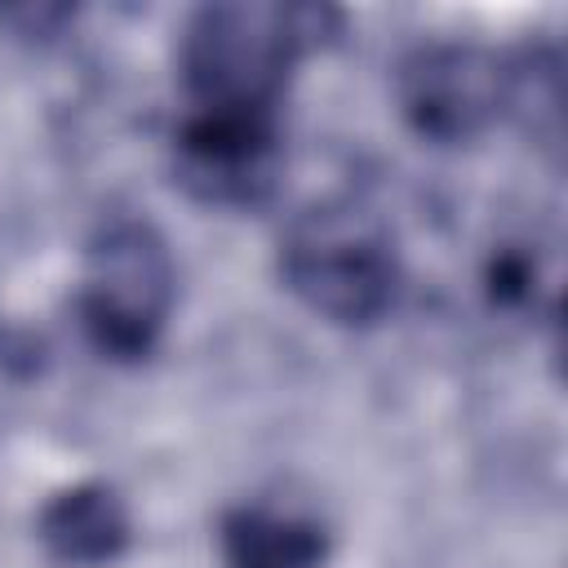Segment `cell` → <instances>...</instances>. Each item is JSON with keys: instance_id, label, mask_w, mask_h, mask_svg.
<instances>
[{"instance_id": "cell-1", "label": "cell", "mask_w": 568, "mask_h": 568, "mask_svg": "<svg viewBox=\"0 0 568 568\" xmlns=\"http://www.w3.org/2000/svg\"><path fill=\"white\" fill-rule=\"evenodd\" d=\"M337 13L320 4L231 0L186 18L178 75L195 111H280L284 84L302 53L337 31Z\"/></svg>"}, {"instance_id": "cell-2", "label": "cell", "mask_w": 568, "mask_h": 568, "mask_svg": "<svg viewBox=\"0 0 568 568\" xmlns=\"http://www.w3.org/2000/svg\"><path fill=\"white\" fill-rule=\"evenodd\" d=\"M280 280L320 320L368 328L399 297L395 235L355 200H320L280 235Z\"/></svg>"}, {"instance_id": "cell-3", "label": "cell", "mask_w": 568, "mask_h": 568, "mask_svg": "<svg viewBox=\"0 0 568 568\" xmlns=\"http://www.w3.org/2000/svg\"><path fill=\"white\" fill-rule=\"evenodd\" d=\"M178 266L146 217H111L84 253L75 293L80 328L106 359H146L173 315Z\"/></svg>"}, {"instance_id": "cell-4", "label": "cell", "mask_w": 568, "mask_h": 568, "mask_svg": "<svg viewBox=\"0 0 568 568\" xmlns=\"http://www.w3.org/2000/svg\"><path fill=\"white\" fill-rule=\"evenodd\" d=\"M284 178L280 111H195L173 133V182L209 209H262Z\"/></svg>"}, {"instance_id": "cell-5", "label": "cell", "mask_w": 568, "mask_h": 568, "mask_svg": "<svg viewBox=\"0 0 568 568\" xmlns=\"http://www.w3.org/2000/svg\"><path fill=\"white\" fill-rule=\"evenodd\" d=\"M395 102L426 142H470L506 115V58L479 44H417L395 67Z\"/></svg>"}, {"instance_id": "cell-6", "label": "cell", "mask_w": 568, "mask_h": 568, "mask_svg": "<svg viewBox=\"0 0 568 568\" xmlns=\"http://www.w3.org/2000/svg\"><path fill=\"white\" fill-rule=\"evenodd\" d=\"M36 532L53 559L75 568H102L129 546V510L111 484H75L44 501L36 515Z\"/></svg>"}, {"instance_id": "cell-7", "label": "cell", "mask_w": 568, "mask_h": 568, "mask_svg": "<svg viewBox=\"0 0 568 568\" xmlns=\"http://www.w3.org/2000/svg\"><path fill=\"white\" fill-rule=\"evenodd\" d=\"M217 546L226 568H324L328 559V532L315 519L266 506L226 510Z\"/></svg>"}, {"instance_id": "cell-8", "label": "cell", "mask_w": 568, "mask_h": 568, "mask_svg": "<svg viewBox=\"0 0 568 568\" xmlns=\"http://www.w3.org/2000/svg\"><path fill=\"white\" fill-rule=\"evenodd\" d=\"M506 115L532 133V142L559 146L564 133V75L550 49H524L506 58Z\"/></svg>"}, {"instance_id": "cell-9", "label": "cell", "mask_w": 568, "mask_h": 568, "mask_svg": "<svg viewBox=\"0 0 568 568\" xmlns=\"http://www.w3.org/2000/svg\"><path fill=\"white\" fill-rule=\"evenodd\" d=\"M537 280H541V275H537V257L524 253V244H506L501 253L488 257L484 284H488V297H493L497 306H532Z\"/></svg>"}]
</instances>
